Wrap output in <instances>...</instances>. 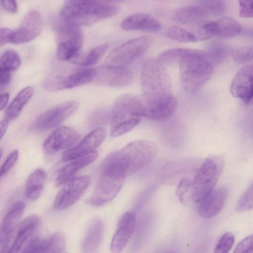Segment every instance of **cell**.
Returning <instances> with one entry per match:
<instances>
[{
    "mask_svg": "<svg viewBox=\"0 0 253 253\" xmlns=\"http://www.w3.org/2000/svg\"><path fill=\"white\" fill-rule=\"evenodd\" d=\"M156 145L147 140L133 141L115 151L104 159L101 169L112 171L125 177L143 168L154 159Z\"/></svg>",
    "mask_w": 253,
    "mask_h": 253,
    "instance_id": "1",
    "label": "cell"
},
{
    "mask_svg": "<svg viewBox=\"0 0 253 253\" xmlns=\"http://www.w3.org/2000/svg\"><path fill=\"white\" fill-rule=\"evenodd\" d=\"M116 0H65L59 14L63 21L80 27L114 16L120 7Z\"/></svg>",
    "mask_w": 253,
    "mask_h": 253,
    "instance_id": "2",
    "label": "cell"
},
{
    "mask_svg": "<svg viewBox=\"0 0 253 253\" xmlns=\"http://www.w3.org/2000/svg\"><path fill=\"white\" fill-rule=\"evenodd\" d=\"M178 63L182 86L189 93L198 92L213 74V66L202 50L190 48Z\"/></svg>",
    "mask_w": 253,
    "mask_h": 253,
    "instance_id": "3",
    "label": "cell"
},
{
    "mask_svg": "<svg viewBox=\"0 0 253 253\" xmlns=\"http://www.w3.org/2000/svg\"><path fill=\"white\" fill-rule=\"evenodd\" d=\"M223 158L211 155L204 162L191 181V200L199 203L214 188L223 169Z\"/></svg>",
    "mask_w": 253,
    "mask_h": 253,
    "instance_id": "4",
    "label": "cell"
},
{
    "mask_svg": "<svg viewBox=\"0 0 253 253\" xmlns=\"http://www.w3.org/2000/svg\"><path fill=\"white\" fill-rule=\"evenodd\" d=\"M141 82L144 93H171L170 77L165 65L158 59L149 58L144 61L141 72Z\"/></svg>",
    "mask_w": 253,
    "mask_h": 253,
    "instance_id": "5",
    "label": "cell"
},
{
    "mask_svg": "<svg viewBox=\"0 0 253 253\" xmlns=\"http://www.w3.org/2000/svg\"><path fill=\"white\" fill-rule=\"evenodd\" d=\"M142 109V117L160 121L171 115L176 110L178 100L171 93H144L138 96Z\"/></svg>",
    "mask_w": 253,
    "mask_h": 253,
    "instance_id": "6",
    "label": "cell"
},
{
    "mask_svg": "<svg viewBox=\"0 0 253 253\" xmlns=\"http://www.w3.org/2000/svg\"><path fill=\"white\" fill-rule=\"evenodd\" d=\"M153 39L141 36L126 41L113 50L106 59L107 64L123 66L140 57L150 47Z\"/></svg>",
    "mask_w": 253,
    "mask_h": 253,
    "instance_id": "7",
    "label": "cell"
},
{
    "mask_svg": "<svg viewBox=\"0 0 253 253\" xmlns=\"http://www.w3.org/2000/svg\"><path fill=\"white\" fill-rule=\"evenodd\" d=\"M126 178L112 171L101 169L95 190L86 202L92 206H99L110 202L120 192Z\"/></svg>",
    "mask_w": 253,
    "mask_h": 253,
    "instance_id": "8",
    "label": "cell"
},
{
    "mask_svg": "<svg viewBox=\"0 0 253 253\" xmlns=\"http://www.w3.org/2000/svg\"><path fill=\"white\" fill-rule=\"evenodd\" d=\"M142 117V109L139 96L130 93L122 94L118 98L113 107L112 127L129 122L139 123Z\"/></svg>",
    "mask_w": 253,
    "mask_h": 253,
    "instance_id": "9",
    "label": "cell"
},
{
    "mask_svg": "<svg viewBox=\"0 0 253 253\" xmlns=\"http://www.w3.org/2000/svg\"><path fill=\"white\" fill-rule=\"evenodd\" d=\"M79 104L75 100L68 101L41 114L31 125V129L43 131L53 128L73 114Z\"/></svg>",
    "mask_w": 253,
    "mask_h": 253,
    "instance_id": "10",
    "label": "cell"
},
{
    "mask_svg": "<svg viewBox=\"0 0 253 253\" xmlns=\"http://www.w3.org/2000/svg\"><path fill=\"white\" fill-rule=\"evenodd\" d=\"M40 219L35 215L27 217L18 223L4 241L0 252H18L38 227Z\"/></svg>",
    "mask_w": 253,
    "mask_h": 253,
    "instance_id": "11",
    "label": "cell"
},
{
    "mask_svg": "<svg viewBox=\"0 0 253 253\" xmlns=\"http://www.w3.org/2000/svg\"><path fill=\"white\" fill-rule=\"evenodd\" d=\"M95 69L93 82L95 84L111 87H122L131 84L133 81L132 72L124 66L107 64Z\"/></svg>",
    "mask_w": 253,
    "mask_h": 253,
    "instance_id": "12",
    "label": "cell"
},
{
    "mask_svg": "<svg viewBox=\"0 0 253 253\" xmlns=\"http://www.w3.org/2000/svg\"><path fill=\"white\" fill-rule=\"evenodd\" d=\"M89 183L87 175L74 177L65 183L55 197L54 208L63 210L73 205L82 197Z\"/></svg>",
    "mask_w": 253,
    "mask_h": 253,
    "instance_id": "13",
    "label": "cell"
},
{
    "mask_svg": "<svg viewBox=\"0 0 253 253\" xmlns=\"http://www.w3.org/2000/svg\"><path fill=\"white\" fill-rule=\"evenodd\" d=\"M80 139V135L75 129L67 126H60L45 140L43 151L47 155H52L61 150L73 146Z\"/></svg>",
    "mask_w": 253,
    "mask_h": 253,
    "instance_id": "14",
    "label": "cell"
},
{
    "mask_svg": "<svg viewBox=\"0 0 253 253\" xmlns=\"http://www.w3.org/2000/svg\"><path fill=\"white\" fill-rule=\"evenodd\" d=\"M42 28V20L41 14L33 10L27 13L20 26L12 32L9 42L19 44L27 43L36 39Z\"/></svg>",
    "mask_w": 253,
    "mask_h": 253,
    "instance_id": "15",
    "label": "cell"
},
{
    "mask_svg": "<svg viewBox=\"0 0 253 253\" xmlns=\"http://www.w3.org/2000/svg\"><path fill=\"white\" fill-rule=\"evenodd\" d=\"M242 31V27L237 21L229 17H224L203 25L198 32L206 40L214 36L224 38L233 37L239 35Z\"/></svg>",
    "mask_w": 253,
    "mask_h": 253,
    "instance_id": "16",
    "label": "cell"
},
{
    "mask_svg": "<svg viewBox=\"0 0 253 253\" xmlns=\"http://www.w3.org/2000/svg\"><path fill=\"white\" fill-rule=\"evenodd\" d=\"M106 135L107 131L104 128L94 129L76 146L64 151L62 160L65 162L69 161L93 152L103 142Z\"/></svg>",
    "mask_w": 253,
    "mask_h": 253,
    "instance_id": "17",
    "label": "cell"
},
{
    "mask_svg": "<svg viewBox=\"0 0 253 253\" xmlns=\"http://www.w3.org/2000/svg\"><path fill=\"white\" fill-rule=\"evenodd\" d=\"M253 65L241 68L234 76L230 86V91L234 97L249 104L253 99Z\"/></svg>",
    "mask_w": 253,
    "mask_h": 253,
    "instance_id": "18",
    "label": "cell"
},
{
    "mask_svg": "<svg viewBox=\"0 0 253 253\" xmlns=\"http://www.w3.org/2000/svg\"><path fill=\"white\" fill-rule=\"evenodd\" d=\"M135 222V215L132 212H127L121 217L111 242L112 252L118 253L124 249L134 232Z\"/></svg>",
    "mask_w": 253,
    "mask_h": 253,
    "instance_id": "19",
    "label": "cell"
},
{
    "mask_svg": "<svg viewBox=\"0 0 253 253\" xmlns=\"http://www.w3.org/2000/svg\"><path fill=\"white\" fill-rule=\"evenodd\" d=\"M227 196V190L224 187L213 189L199 203V215L207 219L217 215L224 205Z\"/></svg>",
    "mask_w": 253,
    "mask_h": 253,
    "instance_id": "20",
    "label": "cell"
},
{
    "mask_svg": "<svg viewBox=\"0 0 253 253\" xmlns=\"http://www.w3.org/2000/svg\"><path fill=\"white\" fill-rule=\"evenodd\" d=\"M120 26L125 31H142L157 32L161 29V23L151 15L138 13L125 18Z\"/></svg>",
    "mask_w": 253,
    "mask_h": 253,
    "instance_id": "21",
    "label": "cell"
},
{
    "mask_svg": "<svg viewBox=\"0 0 253 253\" xmlns=\"http://www.w3.org/2000/svg\"><path fill=\"white\" fill-rule=\"evenodd\" d=\"M97 156V152L93 151L85 155L69 161L71 162L59 170L55 180L56 185H62L74 178L79 170L93 162Z\"/></svg>",
    "mask_w": 253,
    "mask_h": 253,
    "instance_id": "22",
    "label": "cell"
},
{
    "mask_svg": "<svg viewBox=\"0 0 253 253\" xmlns=\"http://www.w3.org/2000/svg\"><path fill=\"white\" fill-rule=\"evenodd\" d=\"M22 201L14 204L9 209L0 225V247H1L8 234L18 223L25 209Z\"/></svg>",
    "mask_w": 253,
    "mask_h": 253,
    "instance_id": "23",
    "label": "cell"
},
{
    "mask_svg": "<svg viewBox=\"0 0 253 253\" xmlns=\"http://www.w3.org/2000/svg\"><path fill=\"white\" fill-rule=\"evenodd\" d=\"M57 57L62 61H67L75 57L83 42L82 32L74 36L65 38L58 41Z\"/></svg>",
    "mask_w": 253,
    "mask_h": 253,
    "instance_id": "24",
    "label": "cell"
},
{
    "mask_svg": "<svg viewBox=\"0 0 253 253\" xmlns=\"http://www.w3.org/2000/svg\"><path fill=\"white\" fill-rule=\"evenodd\" d=\"M103 224L99 218H95L88 226L83 242L82 249L84 253L95 252L102 240Z\"/></svg>",
    "mask_w": 253,
    "mask_h": 253,
    "instance_id": "25",
    "label": "cell"
},
{
    "mask_svg": "<svg viewBox=\"0 0 253 253\" xmlns=\"http://www.w3.org/2000/svg\"><path fill=\"white\" fill-rule=\"evenodd\" d=\"M47 179L46 172L42 169L35 170L28 177L25 185V195L32 200L40 196Z\"/></svg>",
    "mask_w": 253,
    "mask_h": 253,
    "instance_id": "26",
    "label": "cell"
},
{
    "mask_svg": "<svg viewBox=\"0 0 253 253\" xmlns=\"http://www.w3.org/2000/svg\"><path fill=\"white\" fill-rule=\"evenodd\" d=\"M208 15L200 6H188L176 9L173 14V18L180 23L191 24L205 20Z\"/></svg>",
    "mask_w": 253,
    "mask_h": 253,
    "instance_id": "27",
    "label": "cell"
},
{
    "mask_svg": "<svg viewBox=\"0 0 253 253\" xmlns=\"http://www.w3.org/2000/svg\"><path fill=\"white\" fill-rule=\"evenodd\" d=\"M33 93L34 89L30 86L21 90L7 107L5 112V119L13 120L18 117Z\"/></svg>",
    "mask_w": 253,
    "mask_h": 253,
    "instance_id": "28",
    "label": "cell"
},
{
    "mask_svg": "<svg viewBox=\"0 0 253 253\" xmlns=\"http://www.w3.org/2000/svg\"><path fill=\"white\" fill-rule=\"evenodd\" d=\"M65 244L64 235L57 232L47 239H42L38 253H63L65 249Z\"/></svg>",
    "mask_w": 253,
    "mask_h": 253,
    "instance_id": "29",
    "label": "cell"
},
{
    "mask_svg": "<svg viewBox=\"0 0 253 253\" xmlns=\"http://www.w3.org/2000/svg\"><path fill=\"white\" fill-rule=\"evenodd\" d=\"M230 52L228 45L218 42H213L208 45L205 53L209 60L214 66L224 61Z\"/></svg>",
    "mask_w": 253,
    "mask_h": 253,
    "instance_id": "30",
    "label": "cell"
},
{
    "mask_svg": "<svg viewBox=\"0 0 253 253\" xmlns=\"http://www.w3.org/2000/svg\"><path fill=\"white\" fill-rule=\"evenodd\" d=\"M95 74V68H90L79 70L66 76V89L76 87L93 82Z\"/></svg>",
    "mask_w": 253,
    "mask_h": 253,
    "instance_id": "31",
    "label": "cell"
},
{
    "mask_svg": "<svg viewBox=\"0 0 253 253\" xmlns=\"http://www.w3.org/2000/svg\"><path fill=\"white\" fill-rule=\"evenodd\" d=\"M109 47L108 43H103L91 49L84 57H74V61L82 66H90L95 64L102 57Z\"/></svg>",
    "mask_w": 253,
    "mask_h": 253,
    "instance_id": "32",
    "label": "cell"
},
{
    "mask_svg": "<svg viewBox=\"0 0 253 253\" xmlns=\"http://www.w3.org/2000/svg\"><path fill=\"white\" fill-rule=\"evenodd\" d=\"M167 37L181 42H198L196 34H194L176 25L170 27L167 31Z\"/></svg>",
    "mask_w": 253,
    "mask_h": 253,
    "instance_id": "33",
    "label": "cell"
},
{
    "mask_svg": "<svg viewBox=\"0 0 253 253\" xmlns=\"http://www.w3.org/2000/svg\"><path fill=\"white\" fill-rule=\"evenodd\" d=\"M66 76L57 72L48 74L42 83V88L49 91H56L66 89Z\"/></svg>",
    "mask_w": 253,
    "mask_h": 253,
    "instance_id": "34",
    "label": "cell"
},
{
    "mask_svg": "<svg viewBox=\"0 0 253 253\" xmlns=\"http://www.w3.org/2000/svg\"><path fill=\"white\" fill-rule=\"evenodd\" d=\"M21 63L19 55L12 50L6 51L0 57V69L10 72L17 69Z\"/></svg>",
    "mask_w": 253,
    "mask_h": 253,
    "instance_id": "35",
    "label": "cell"
},
{
    "mask_svg": "<svg viewBox=\"0 0 253 253\" xmlns=\"http://www.w3.org/2000/svg\"><path fill=\"white\" fill-rule=\"evenodd\" d=\"M190 49V48H175L166 50L159 54L158 60L164 65L178 63L180 58Z\"/></svg>",
    "mask_w": 253,
    "mask_h": 253,
    "instance_id": "36",
    "label": "cell"
},
{
    "mask_svg": "<svg viewBox=\"0 0 253 253\" xmlns=\"http://www.w3.org/2000/svg\"><path fill=\"white\" fill-rule=\"evenodd\" d=\"M200 6L208 14L217 16L222 14L225 5L223 0H197Z\"/></svg>",
    "mask_w": 253,
    "mask_h": 253,
    "instance_id": "37",
    "label": "cell"
},
{
    "mask_svg": "<svg viewBox=\"0 0 253 253\" xmlns=\"http://www.w3.org/2000/svg\"><path fill=\"white\" fill-rule=\"evenodd\" d=\"M231 53L234 61L239 64H244L251 61L253 57L252 46H243L233 48Z\"/></svg>",
    "mask_w": 253,
    "mask_h": 253,
    "instance_id": "38",
    "label": "cell"
},
{
    "mask_svg": "<svg viewBox=\"0 0 253 253\" xmlns=\"http://www.w3.org/2000/svg\"><path fill=\"white\" fill-rule=\"evenodd\" d=\"M253 184L248 187L238 200L236 210L237 211H244L252 209L253 206Z\"/></svg>",
    "mask_w": 253,
    "mask_h": 253,
    "instance_id": "39",
    "label": "cell"
},
{
    "mask_svg": "<svg viewBox=\"0 0 253 253\" xmlns=\"http://www.w3.org/2000/svg\"><path fill=\"white\" fill-rule=\"evenodd\" d=\"M235 241L234 235L230 232L225 233L217 243L214 252L215 253H227L233 247Z\"/></svg>",
    "mask_w": 253,
    "mask_h": 253,
    "instance_id": "40",
    "label": "cell"
},
{
    "mask_svg": "<svg viewBox=\"0 0 253 253\" xmlns=\"http://www.w3.org/2000/svg\"><path fill=\"white\" fill-rule=\"evenodd\" d=\"M176 194L183 204H186L191 200V181L186 179L181 180L178 185Z\"/></svg>",
    "mask_w": 253,
    "mask_h": 253,
    "instance_id": "41",
    "label": "cell"
},
{
    "mask_svg": "<svg viewBox=\"0 0 253 253\" xmlns=\"http://www.w3.org/2000/svg\"><path fill=\"white\" fill-rule=\"evenodd\" d=\"M233 252L234 253H253V235H251L241 240L236 246Z\"/></svg>",
    "mask_w": 253,
    "mask_h": 253,
    "instance_id": "42",
    "label": "cell"
},
{
    "mask_svg": "<svg viewBox=\"0 0 253 253\" xmlns=\"http://www.w3.org/2000/svg\"><path fill=\"white\" fill-rule=\"evenodd\" d=\"M253 0H239V15L244 18H250L253 16Z\"/></svg>",
    "mask_w": 253,
    "mask_h": 253,
    "instance_id": "43",
    "label": "cell"
},
{
    "mask_svg": "<svg viewBox=\"0 0 253 253\" xmlns=\"http://www.w3.org/2000/svg\"><path fill=\"white\" fill-rule=\"evenodd\" d=\"M18 155L19 152L16 150L8 155L0 168V177L5 175L14 165L18 159Z\"/></svg>",
    "mask_w": 253,
    "mask_h": 253,
    "instance_id": "44",
    "label": "cell"
},
{
    "mask_svg": "<svg viewBox=\"0 0 253 253\" xmlns=\"http://www.w3.org/2000/svg\"><path fill=\"white\" fill-rule=\"evenodd\" d=\"M12 32L8 28H0V47L9 42Z\"/></svg>",
    "mask_w": 253,
    "mask_h": 253,
    "instance_id": "45",
    "label": "cell"
},
{
    "mask_svg": "<svg viewBox=\"0 0 253 253\" xmlns=\"http://www.w3.org/2000/svg\"><path fill=\"white\" fill-rule=\"evenodd\" d=\"M1 2L7 11L12 13L17 12L18 7L16 0H1Z\"/></svg>",
    "mask_w": 253,
    "mask_h": 253,
    "instance_id": "46",
    "label": "cell"
},
{
    "mask_svg": "<svg viewBox=\"0 0 253 253\" xmlns=\"http://www.w3.org/2000/svg\"><path fill=\"white\" fill-rule=\"evenodd\" d=\"M8 126V120L5 119L0 121V140L4 136Z\"/></svg>",
    "mask_w": 253,
    "mask_h": 253,
    "instance_id": "47",
    "label": "cell"
},
{
    "mask_svg": "<svg viewBox=\"0 0 253 253\" xmlns=\"http://www.w3.org/2000/svg\"><path fill=\"white\" fill-rule=\"evenodd\" d=\"M9 98V95L8 93H4L0 95V111L6 106Z\"/></svg>",
    "mask_w": 253,
    "mask_h": 253,
    "instance_id": "48",
    "label": "cell"
},
{
    "mask_svg": "<svg viewBox=\"0 0 253 253\" xmlns=\"http://www.w3.org/2000/svg\"><path fill=\"white\" fill-rule=\"evenodd\" d=\"M2 150L1 148H0V159L2 156Z\"/></svg>",
    "mask_w": 253,
    "mask_h": 253,
    "instance_id": "49",
    "label": "cell"
}]
</instances>
